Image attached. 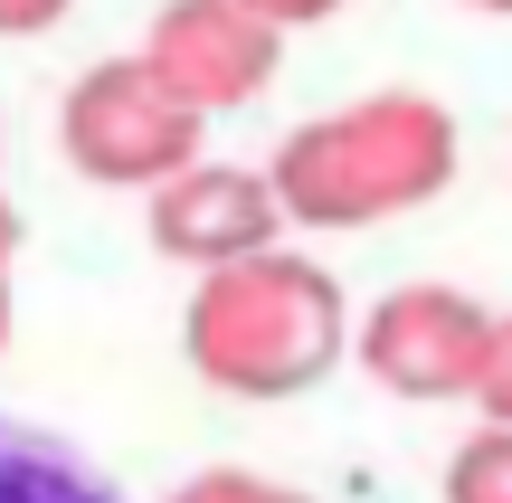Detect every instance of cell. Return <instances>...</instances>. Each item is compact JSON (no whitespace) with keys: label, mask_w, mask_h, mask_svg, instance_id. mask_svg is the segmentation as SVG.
Masks as SVG:
<instances>
[{"label":"cell","mask_w":512,"mask_h":503,"mask_svg":"<svg viewBox=\"0 0 512 503\" xmlns=\"http://www.w3.org/2000/svg\"><path fill=\"white\" fill-rule=\"evenodd\" d=\"M200 124H209V114H190L143 57L86 67L67 86V105H57L67 162L86 171V181H105V190H162L171 171H190V162H200Z\"/></svg>","instance_id":"3"},{"label":"cell","mask_w":512,"mask_h":503,"mask_svg":"<svg viewBox=\"0 0 512 503\" xmlns=\"http://www.w3.org/2000/svg\"><path fill=\"white\" fill-rule=\"evenodd\" d=\"M0 503H124V494H114L76 447L0 418Z\"/></svg>","instance_id":"7"},{"label":"cell","mask_w":512,"mask_h":503,"mask_svg":"<svg viewBox=\"0 0 512 503\" xmlns=\"http://www.w3.org/2000/svg\"><path fill=\"white\" fill-rule=\"evenodd\" d=\"M446 503H512V428L484 418L456 456H446Z\"/></svg>","instance_id":"8"},{"label":"cell","mask_w":512,"mask_h":503,"mask_svg":"<svg viewBox=\"0 0 512 503\" xmlns=\"http://www.w3.org/2000/svg\"><path fill=\"white\" fill-rule=\"evenodd\" d=\"M465 10H494V19H512V0H465Z\"/></svg>","instance_id":"14"},{"label":"cell","mask_w":512,"mask_h":503,"mask_svg":"<svg viewBox=\"0 0 512 503\" xmlns=\"http://www.w3.org/2000/svg\"><path fill=\"white\" fill-rule=\"evenodd\" d=\"M475 409L512 428V314H494V352H484V380H475Z\"/></svg>","instance_id":"10"},{"label":"cell","mask_w":512,"mask_h":503,"mask_svg":"<svg viewBox=\"0 0 512 503\" xmlns=\"http://www.w3.org/2000/svg\"><path fill=\"white\" fill-rule=\"evenodd\" d=\"M190 371L228 399H294L313 380H332V361L351 352V314L342 285L323 276L294 247H266V257L209 266L200 295H190Z\"/></svg>","instance_id":"2"},{"label":"cell","mask_w":512,"mask_h":503,"mask_svg":"<svg viewBox=\"0 0 512 503\" xmlns=\"http://www.w3.org/2000/svg\"><path fill=\"white\" fill-rule=\"evenodd\" d=\"M247 10L266 19V29H313V19H332L342 0H247Z\"/></svg>","instance_id":"12"},{"label":"cell","mask_w":512,"mask_h":503,"mask_svg":"<svg viewBox=\"0 0 512 503\" xmlns=\"http://www.w3.org/2000/svg\"><path fill=\"white\" fill-rule=\"evenodd\" d=\"M285 200H275L266 171H238V162H190L152 190V247L181 266H238V257H266L285 247Z\"/></svg>","instance_id":"6"},{"label":"cell","mask_w":512,"mask_h":503,"mask_svg":"<svg viewBox=\"0 0 512 503\" xmlns=\"http://www.w3.org/2000/svg\"><path fill=\"white\" fill-rule=\"evenodd\" d=\"M10 257H19V209L0 200V276H10Z\"/></svg>","instance_id":"13"},{"label":"cell","mask_w":512,"mask_h":503,"mask_svg":"<svg viewBox=\"0 0 512 503\" xmlns=\"http://www.w3.org/2000/svg\"><path fill=\"white\" fill-rule=\"evenodd\" d=\"M0 342H10V285H0Z\"/></svg>","instance_id":"15"},{"label":"cell","mask_w":512,"mask_h":503,"mask_svg":"<svg viewBox=\"0 0 512 503\" xmlns=\"http://www.w3.org/2000/svg\"><path fill=\"white\" fill-rule=\"evenodd\" d=\"M484 352H494V314L465 285H399L361 323V371L389 399H475Z\"/></svg>","instance_id":"4"},{"label":"cell","mask_w":512,"mask_h":503,"mask_svg":"<svg viewBox=\"0 0 512 503\" xmlns=\"http://www.w3.org/2000/svg\"><path fill=\"white\" fill-rule=\"evenodd\" d=\"M275 200H285L294 228H380L427 209L446 181H456V114L418 86L361 95L342 114H313L275 143L266 162Z\"/></svg>","instance_id":"1"},{"label":"cell","mask_w":512,"mask_h":503,"mask_svg":"<svg viewBox=\"0 0 512 503\" xmlns=\"http://www.w3.org/2000/svg\"><path fill=\"white\" fill-rule=\"evenodd\" d=\"M171 503H313V494H294V485H266V475H238V466H209V475H190Z\"/></svg>","instance_id":"9"},{"label":"cell","mask_w":512,"mask_h":503,"mask_svg":"<svg viewBox=\"0 0 512 503\" xmlns=\"http://www.w3.org/2000/svg\"><path fill=\"white\" fill-rule=\"evenodd\" d=\"M76 0H0V38H38V29H57Z\"/></svg>","instance_id":"11"},{"label":"cell","mask_w":512,"mask_h":503,"mask_svg":"<svg viewBox=\"0 0 512 503\" xmlns=\"http://www.w3.org/2000/svg\"><path fill=\"white\" fill-rule=\"evenodd\" d=\"M275 48H285V29H266L247 0H171L143 29V67L162 76L190 114L256 105L266 76H275Z\"/></svg>","instance_id":"5"}]
</instances>
